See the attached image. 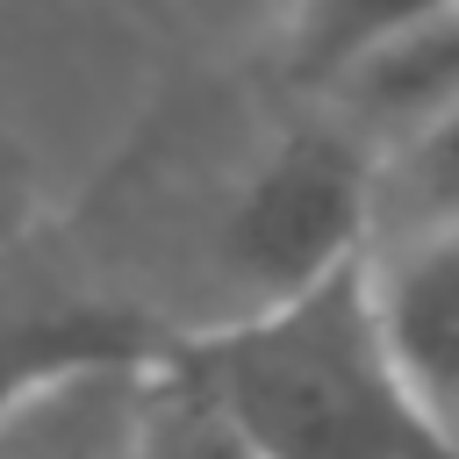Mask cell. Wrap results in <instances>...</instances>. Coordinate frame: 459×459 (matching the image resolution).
I'll return each mask as SVG.
<instances>
[{"mask_svg": "<svg viewBox=\"0 0 459 459\" xmlns=\"http://www.w3.org/2000/svg\"><path fill=\"white\" fill-rule=\"evenodd\" d=\"M172 373L201 387L251 459H459V430L423 402L387 344L366 265L194 323Z\"/></svg>", "mask_w": 459, "mask_h": 459, "instance_id": "1", "label": "cell"}, {"mask_svg": "<svg viewBox=\"0 0 459 459\" xmlns=\"http://www.w3.org/2000/svg\"><path fill=\"white\" fill-rule=\"evenodd\" d=\"M373 237H380V151L323 100L287 93V115L244 151L208 215V273L230 294L222 316L287 301L344 265H366Z\"/></svg>", "mask_w": 459, "mask_h": 459, "instance_id": "2", "label": "cell"}, {"mask_svg": "<svg viewBox=\"0 0 459 459\" xmlns=\"http://www.w3.org/2000/svg\"><path fill=\"white\" fill-rule=\"evenodd\" d=\"M179 337L186 330L151 301L72 280L22 244H0V423L100 373H158Z\"/></svg>", "mask_w": 459, "mask_h": 459, "instance_id": "3", "label": "cell"}, {"mask_svg": "<svg viewBox=\"0 0 459 459\" xmlns=\"http://www.w3.org/2000/svg\"><path fill=\"white\" fill-rule=\"evenodd\" d=\"M308 100H323L330 115H344L380 151V165H387L394 151H409L416 136H430L445 115H459V7H445V14H430V22H416V29L387 36V43H373L359 65H344Z\"/></svg>", "mask_w": 459, "mask_h": 459, "instance_id": "4", "label": "cell"}, {"mask_svg": "<svg viewBox=\"0 0 459 459\" xmlns=\"http://www.w3.org/2000/svg\"><path fill=\"white\" fill-rule=\"evenodd\" d=\"M366 273L394 359L409 366L423 402L459 430V222L380 237Z\"/></svg>", "mask_w": 459, "mask_h": 459, "instance_id": "5", "label": "cell"}, {"mask_svg": "<svg viewBox=\"0 0 459 459\" xmlns=\"http://www.w3.org/2000/svg\"><path fill=\"white\" fill-rule=\"evenodd\" d=\"M459 0H287L273 29V86L308 100L323 93L344 65H359L373 43L445 14Z\"/></svg>", "mask_w": 459, "mask_h": 459, "instance_id": "6", "label": "cell"}, {"mask_svg": "<svg viewBox=\"0 0 459 459\" xmlns=\"http://www.w3.org/2000/svg\"><path fill=\"white\" fill-rule=\"evenodd\" d=\"M445 222H459V115H445L430 136H416L380 165V237L445 230Z\"/></svg>", "mask_w": 459, "mask_h": 459, "instance_id": "7", "label": "cell"}, {"mask_svg": "<svg viewBox=\"0 0 459 459\" xmlns=\"http://www.w3.org/2000/svg\"><path fill=\"white\" fill-rule=\"evenodd\" d=\"M136 459H251L244 437L201 402V387L186 373H172V359L151 373L143 394V423H136Z\"/></svg>", "mask_w": 459, "mask_h": 459, "instance_id": "8", "label": "cell"}]
</instances>
